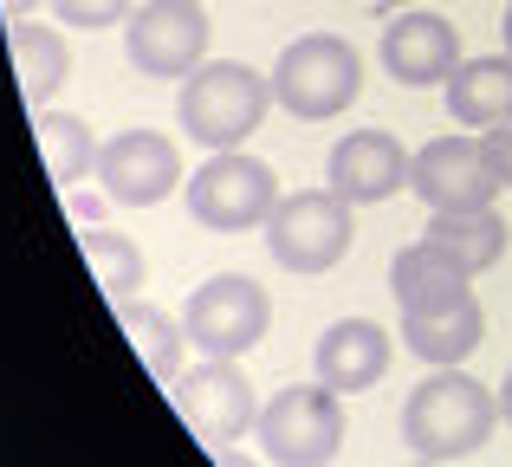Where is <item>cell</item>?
Here are the masks:
<instances>
[{
    "label": "cell",
    "instance_id": "f546056e",
    "mask_svg": "<svg viewBox=\"0 0 512 467\" xmlns=\"http://www.w3.org/2000/svg\"><path fill=\"white\" fill-rule=\"evenodd\" d=\"M415 467H441V461H415Z\"/></svg>",
    "mask_w": 512,
    "mask_h": 467
},
{
    "label": "cell",
    "instance_id": "83f0119b",
    "mask_svg": "<svg viewBox=\"0 0 512 467\" xmlns=\"http://www.w3.org/2000/svg\"><path fill=\"white\" fill-rule=\"evenodd\" d=\"M500 33H506V52H512V0H506V20H500Z\"/></svg>",
    "mask_w": 512,
    "mask_h": 467
},
{
    "label": "cell",
    "instance_id": "30bf717a",
    "mask_svg": "<svg viewBox=\"0 0 512 467\" xmlns=\"http://www.w3.org/2000/svg\"><path fill=\"white\" fill-rule=\"evenodd\" d=\"M175 403H182L188 429H195L208 448L240 442V435L260 422V396H253L247 370L221 364V357H208V364H195L188 377H175Z\"/></svg>",
    "mask_w": 512,
    "mask_h": 467
},
{
    "label": "cell",
    "instance_id": "7402d4cb",
    "mask_svg": "<svg viewBox=\"0 0 512 467\" xmlns=\"http://www.w3.org/2000/svg\"><path fill=\"white\" fill-rule=\"evenodd\" d=\"M33 130H39V156H46V169H52V182H59V189H78V182L98 169V150H104V143H91V124H85V117H72V111H39Z\"/></svg>",
    "mask_w": 512,
    "mask_h": 467
},
{
    "label": "cell",
    "instance_id": "7c38bea8",
    "mask_svg": "<svg viewBox=\"0 0 512 467\" xmlns=\"http://www.w3.org/2000/svg\"><path fill=\"white\" fill-rule=\"evenodd\" d=\"M454 65H461V26L454 20L402 7L396 26H383V72L396 78V85H409V91L448 85Z\"/></svg>",
    "mask_w": 512,
    "mask_h": 467
},
{
    "label": "cell",
    "instance_id": "7a4b0ae2",
    "mask_svg": "<svg viewBox=\"0 0 512 467\" xmlns=\"http://www.w3.org/2000/svg\"><path fill=\"white\" fill-rule=\"evenodd\" d=\"M266 104H273L266 72H253L240 59H201L175 91V124L201 150H247V137L266 124Z\"/></svg>",
    "mask_w": 512,
    "mask_h": 467
},
{
    "label": "cell",
    "instance_id": "9a60e30c",
    "mask_svg": "<svg viewBox=\"0 0 512 467\" xmlns=\"http://www.w3.org/2000/svg\"><path fill=\"white\" fill-rule=\"evenodd\" d=\"M389 331L376 325V318H338V325L318 338V383L338 396H363L383 383L389 370Z\"/></svg>",
    "mask_w": 512,
    "mask_h": 467
},
{
    "label": "cell",
    "instance_id": "ac0fdd59",
    "mask_svg": "<svg viewBox=\"0 0 512 467\" xmlns=\"http://www.w3.org/2000/svg\"><path fill=\"white\" fill-rule=\"evenodd\" d=\"M7 52H13V78H20L26 111H46V98L72 78V52H65L59 26H33V20H7Z\"/></svg>",
    "mask_w": 512,
    "mask_h": 467
},
{
    "label": "cell",
    "instance_id": "e0dca14e",
    "mask_svg": "<svg viewBox=\"0 0 512 467\" xmlns=\"http://www.w3.org/2000/svg\"><path fill=\"white\" fill-rule=\"evenodd\" d=\"M487 338V312L480 299H461L448 312H402V351H415L422 364H467Z\"/></svg>",
    "mask_w": 512,
    "mask_h": 467
},
{
    "label": "cell",
    "instance_id": "8fae6325",
    "mask_svg": "<svg viewBox=\"0 0 512 467\" xmlns=\"http://www.w3.org/2000/svg\"><path fill=\"white\" fill-rule=\"evenodd\" d=\"M409 189L422 195L428 215H435V208H493V195H500L506 182L493 176L487 156H480V130H467V137H435V143L415 150Z\"/></svg>",
    "mask_w": 512,
    "mask_h": 467
},
{
    "label": "cell",
    "instance_id": "603a6c76",
    "mask_svg": "<svg viewBox=\"0 0 512 467\" xmlns=\"http://www.w3.org/2000/svg\"><path fill=\"white\" fill-rule=\"evenodd\" d=\"M52 13H59V26H78V33H104V26L130 20V13H137V0H52Z\"/></svg>",
    "mask_w": 512,
    "mask_h": 467
},
{
    "label": "cell",
    "instance_id": "ba28073f",
    "mask_svg": "<svg viewBox=\"0 0 512 467\" xmlns=\"http://www.w3.org/2000/svg\"><path fill=\"white\" fill-rule=\"evenodd\" d=\"M208 13L201 0H143L124 20V59L143 78H188L208 59Z\"/></svg>",
    "mask_w": 512,
    "mask_h": 467
},
{
    "label": "cell",
    "instance_id": "4316f807",
    "mask_svg": "<svg viewBox=\"0 0 512 467\" xmlns=\"http://www.w3.org/2000/svg\"><path fill=\"white\" fill-rule=\"evenodd\" d=\"M214 461H221V467H253V461H240L234 448H214Z\"/></svg>",
    "mask_w": 512,
    "mask_h": 467
},
{
    "label": "cell",
    "instance_id": "5bb4252c",
    "mask_svg": "<svg viewBox=\"0 0 512 467\" xmlns=\"http://www.w3.org/2000/svg\"><path fill=\"white\" fill-rule=\"evenodd\" d=\"M389 292H396L402 312H448V305L474 299V273H467L448 247H435V240L422 234L389 260Z\"/></svg>",
    "mask_w": 512,
    "mask_h": 467
},
{
    "label": "cell",
    "instance_id": "6da1fadb",
    "mask_svg": "<svg viewBox=\"0 0 512 467\" xmlns=\"http://www.w3.org/2000/svg\"><path fill=\"white\" fill-rule=\"evenodd\" d=\"M493 429H500V396L480 377H467L461 364L428 370L409 390V403H402V442L422 461H441V467L480 455L493 442Z\"/></svg>",
    "mask_w": 512,
    "mask_h": 467
},
{
    "label": "cell",
    "instance_id": "2e32d148",
    "mask_svg": "<svg viewBox=\"0 0 512 467\" xmlns=\"http://www.w3.org/2000/svg\"><path fill=\"white\" fill-rule=\"evenodd\" d=\"M448 117L461 130H500L512 124V52L461 59L448 78Z\"/></svg>",
    "mask_w": 512,
    "mask_h": 467
},
{
    "label": "cell",
    "instance_id": "f1b7e54d",
    "mask_svg": "<svg viewBox=\"0 0 512 467\" xmlns=\"http://www.w3.org/2000/svg\"><path fill=\"white\" fill-rule=\"evenodd\" d=\"M370 7H396L402 13V7H415V0H370Z\"/></svg>",
    "mask_w": 512,
    "mask_h": 467
},
{
    "label": "cell",
    "instance_id": "5b68a950",
    "mask_svg": "<svg viewBox=\"0 0 512 467\" xmlns=\"http://www.w3.org/2000/svg\"><path fill=\"white\" fill-rule=\"evenodd\" d=\"M253 435L273 467H331L344 448V396L325 383H292L273 403H260Z\"/></svg>",
    "mask_w": 512,
    "mask_h": 467
},
{
    "label": "cell",
    "instance_id": "3957f363",
    "mask_svg": "<svg viewBox=\"0 0 512 467\" xmlns=\"http://www.w3.org/2000/svg\"><path fill=\"white\" fill-rule=\"evenodd\" d=\"M266 78H273V104H286L299 124L344 117L363 98V59L344 33H299Z\"/></svg>",
    "mask_w": 512,
    "mask_h": 467
},
{
    "label": "cell",
    "instance_id": "d6986e66",
    "mask_svg": "<svg viewBox=\"0 0 512 467\" xmlns=\"http://www.w3.org/2000/svg\"><path fill=\"white\" fill-rule=\"evenodd\" d=\"M428 240H435V247H448L454 260L480 279V273H493V266L506 260L512 228L493 215V208H435V215H428Z\"/></svg>",
    "mask_w": 512,
    "mask_h": 467
},
{
    "label": "cell",
    "instance_id": "d4e9b609",
    "mask_svg": "<svg viewBox=\"0 0 512 467\" xmlns=\"http://www.w3.org/2000/svg\"><path fill=\"white\" fill-rule=\"evenodd\" d=\"M33 7H39V0H0V13H7V20H26Z\"/></svg>",
    "mask_w": 512,
    "mask_h": 467
},
{
    "label": "cell",
    "instance_id": "ffe728a7",
    "mask_svg": "<svg viewBox=\"0 0 512 467\" xmlns=\"http://www.w3.org/2000/svg\"><path fill=\"white\" fill-rule=\"evenodd\" d=\"M117 325H124L130 351L143 357V370H150L156 383H175L182 377V351H188V331L175 325L169 312H156V305H117Z\"/></svg>",
    "mask_w": 512,
    "mask_h": 467
},
{
    "label": "cell",
    "instance_id": "4fadbf2b",
    "mask_svg": "<svg viewBox=\"0 0 512 467\" xmlns=\"http://www.w3.org/2000/svg\"><path fill=\"white\" fill-rule=\"evenodd\" d=\"M409 163L415 156L389 130H350V137H338V150H331L325 182L350 208H370V202H389L396 189H409Z\"/></svg>",
    "mask_w": 512,
    "mask_h": 467
},
{
    "label": "cell",
    "instance_id": "8992f818",
    "mask_svg": "<svg viewBox=\"0 0 512 467\" xmlns=\"http://www.w3.org/2000/svg\"><path fill=\"white\" fill-rule=\"evenodd\" d=\"M182 189H188V215L214 234L266 228L279 195H286L279 176H273V163H260V156H247V150H214L208 163L195 169V182H182Z\"/></svg>",
    "mask_w": 512,
    "mask_h": 467
},
{
    "label": "cell",
    "instance_id": "484cf974",
    "mask_svg": "<svg viewBox=\"0 0 512 467\" xmlns=\"http://www.w3.org/2000/svg\"><path fill=\"white\" fill-rule=\"evenodd\" d=\"M500 422L512 429V370H506V383H500Z\"/></svg>",
    "mask_w": 512,
    "mask_h": 467
},
{
    "label": "cell",
    "instance_id": "9c48e42d",
    "mask_svg": "<svg viewBox=\"0 0 512 467\" xmlns=\"http://www.w3.org/2000/svg\"><path fill=\"white\" fill-rule=\"evenodd\" d=\"M98 182L117 208H156L182 189V150L163 130H117L98 150Z\"/></svg>",
    "mask_w": 512,
    "mask_h": 467
},
{
    "label": "cell",
    "instance_id": "52a82bcc",
    "mask_svg": "<svg viewBox=\"0 0 512 467\" xmlns=\"http://www.w3.org/2000/svg\"><path fill=\"white\" fill-rule=\"evenodd\" d=\"M350 202L338 189H299V195H279L273 221H266V247L286 273H331V266L350 253Z\"/></svg>",
    "mask_w": 512,
    "mask_h": 467
},
{
    "label": "cell",
    "instance_id": "cb8c5ba5",
    "mask_svg": "<svg viewBox=\"0 0 512 467\" xmlns=\"http://www.w3.org/2000/svg\"><path fill=\"white\" fill-rule=\"evenodd\" d=\"M480 156H487V169L512 189V124H500V130H480Z\"/></svg>",
    "mask_w": 512,
    "mask_h": 467
},
{
    "label": "cell",
    "instance_id": "44dd1931",
    "mask_svg": "<svg viewBox=\"0 0 512 467\" xmlns=\"http://www.w3.org/2000/svg\"><path fill=\"white\" fill-rule=\"evenodd\" d=\"M78 253H85L91 279L104 286V299L111 305H130L143 292V279H150V266H143V247L130 234H111V228H85L78 234Z\"/></svg>",
    "mask_w": 512,
    "mask_h": 467
},
{
    "label": "cell",
    "instance_id": "277c9868",
    "mask_svg": "<svg viewBox=\"0 0 512 467\" xmlns=\"http://www.w3.org/2000/svg\"><path fill=\"white\" fill-rule=\"evenodd\" d=\"M266 325H273V299H266L260 279L247 273H214L188 292L182 305V331L201 357H221V364H240V357L260 351Z\"/></svg>",
    "mask_w": 512,
    "mask_h": 467
}]
</instances>
